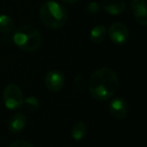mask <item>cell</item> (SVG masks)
I'll return each mask as SVG.
<instances>
[{
  "mask_svg": "<svg viewBox=\"0 0 147 147\" xmlns=\"http://www.w3.org/2000/svg\"><path fill=\"white\" fill-rule=\"evenodd\" d=\"M119 87L117 74L110 67H101L95 71L89 81V91L95 100L104 102L110 100Z\"/></svg>",
  "mask_w": 147,
  "mask_h": 147,
  "instance_id": "1",
  "label": "cell"
},
{
  "mask_svg": "<svg viewBox=\"0 0 147 147\" xmlns=\"http://www.w3.org/2000/svg\"><path fill=\"white\" fill-rule=\"evenodd\" d=\"M39 18L47 27L59 29L65 26L67 21V11L55 1H47L40 6Z\"/></svg>",
  "mask_w": 147,
  "mask_h": 147,
  "instance_id": "2",
  "label": "cell"
},
{
  "mask_svg": "<svg viewBox=\"0 0 147 147\" xmlns=\"http://www.w3.org/2000/svg\"><path fill=\"white\" fill-rule=\"evenodd\" d=\"M13 42L24 51H36L41 45L40 32L31 25H23L15 30Z\"/></svg>",
  "mask_w": 147,
  "mask_h": 147,
  "instance_id": "3",
  "label": "cell"
},
{
  "mask_svg": "<svg viewBox=\"0 0 147 147\" xmlns=\"http://www.w3.org/2000/svg\"><path fill=\"white\" fill-rule=\"evenodd\" d=\"M23 94L15 84H9L3 91V102L8 110H16L23 107Z\"/></svg>",
  "mask_w": 147,
  "mask_h": 147,
  "instance_id": "4",
  "label": "cell"
},
{
  "mask_svg": "<svg viewBox=\"0 0 147 147\" xmlns=\"http://www.w3.org/2000/svg\"><path fill=\"white\" fill-rule=\"evenodd\" d=\"M108 35L110 39L116 45H125L128 41L130 33L125 24L121 22H115L108 28Z\"/></svg>",
  "mask_w": 147,
  "mask_h": 147,
  "instance_id": "5",
  "label": "cell"
},
{
  "mask_svg": "<svg viewBox=\"0 0 147 147\" xmlns=\"http://www.w3.org/2000/svg\"><path fill=\"white\" fill-rule=\"evenodd\" d=\"M45 85L49 91L57 93L63 89L65 85V76L63 74L57 69L49 71L45 78Z\"/></svg>",
  "mask_w": 147,
  "mask_h": 147,
  "instance_id": "6",
  "label": "cell"
},
{
  "mask_svg": "<svg viewBox=\"0 0 147 147\" xmlns=\"http://www.w3.org/2000/svg\"><path fill=\"white\" fill-rule=\"evenodd\" d=\"M109 112L114 118L124 119L128 115L129 106L127 102L122 98H114L109 104Z\"/></svg>",
  "mask_w": 147,
  "mask_h": 147,
  "instance_id": "7",
  "label": "cell"
},
{
  "mask_svg": "<svg viewBox=\"0 0 147 147\" xmlns=\"http://www.w3.org/2000/svg\"><path fill=\"white\" fill-rule=\"evenodd\" d=\"M131 9L136 21L142 26L147 25V10L146 0H132Z\"/></svg>",
  "mask_w": 147,
  "mask_h": 147,
  "instance_id": "8",
  "label": "cell"
},
{
  "mask_svg": "<svg viewBox=\"0 0 147 147\" xmlns=\"http://www.w3.org/2000/svg\"><path fill=\"white\" fill-rule=\"evenodd\" d=\"M125 4L124 0H102L101 8L110 15H119L124 12Z\"/></svg>",
  "mask_w": 147,
  "mask_h": 147,
  "instance_id": "9",
  "label": "cell"
},
{
  "mask_svg": "<svg viewBox=\"0 0 147 147\" xmlns=\"http://www.w3.org/2000/svg\"><path fill=\"white\" fill-rule=\"evenodd\" d=\"M27 123V119L23 113H16L10 118L8 123V128L10 132L19 133L25 128Z\"/></svg>",
  "mask_w": 147,
  "mask_h": 147,
  "instance_id": "10",
  "label": "cell"
},
{
  "mask_svg": "<svg viewBox=\"0 0 147 147\" xmlns=\"http://www.w3.org/2000/svg\"><path fill=\"white\" fill-rule=\"evenodd\" d=\"M87 132H88V126H87V124L84 121L79 120L71 127V138L76 141H80L86 136Z\"/></svg>",
  "mask_w": 147,
  "mask_h": 147,
  "instance_id": "11",
  "label": "cell"
},
{
  "mask_svg": "<svg viewBox=\"0 0 147 147\" xmlns=\"http://www.w3.org/2000/svg\"><path fill=\"white\" fill-rule=\"evenodd\" d=\"M107 36V28L104 25H96L90 31V39L94 43H101Z\"/></svg>",
  "mask_w": 147,
  "mask_h": 147,
  "instance_id": "12",
  "label": "cell"
},
{
  "mask_svg": "<svg viewBox=\"0 0 147 147\" xmlns=\"http://www.w3.org/2000/svg\"><path fill=\"white\" fill-rule=\"evenodd\" d=\"M15 27L14 21L6 14H0V32L10 33Z\"/></svg>",
  "mask_w": 147,
  "mask_h": 147,
  "instance_id": "13",
  "label": "cell"
},
{
  "mask_svg": "<svg viewBox=\"0 0 147 147\" xmlns=\"http://www.w3.org/2000/svg\"><path fill=\"white\" fill-rule=\"evenodd\" d=\"M23 106H25L27 111L33 112V111H36L39 108V101L36 97L29 96L23 100Z\"/></svg>",
  "mask_w": 147,
  "mask_h": 147,
  "instance_id": "14",
  "label": "cell"
},
{
  "mask_svg": "<svg viewBox=\"0 0 147 147\" xmlns=\"http://www.w3.org/2000/svg\"><path fill=\"white\" fill-rule=\"evenodd\" d=\"M101 5L99 4L98 2L96 1H92V2L88 3L86 6V11L87 13L89 14H92V15H95V14H98L99 12L101 11Z\"/></svg>",
  "mask_w": 147,
  "mask_h": 147,
  "instance_id": "15",
  "label": "cell"
},
{
  "mask_svg": "<svg viewBox=\"0 0 147 147\" xmlns=\"http://www.w3.org/2000/svg\"><path fill=\"white\" fill-rule=\"evenodd\" d=\"M9 147H33V146L25 140H17L15 142L11 143L9 145Z\"/></svg>",
  "mask_w": 147,
  "mask_h": 147,
  "instance_id": "16",
  "label": "cell"
},
{
  "mask_svg": "<svg viewBox=\"0 0 147 147\" xmlns=\"http://www.w3.org/2000/svg\"><path fill=\"white\" fill-rule=\"evenodd\" d=\"M63 3H65V4H69V5H71V4H75V3H77L79 1V0H61Z\"/></svg>",
  "mask_w": 147,
  "mask_h": 147,
  "instance_id": "17",
  "label": "cell"
}]
</instances>
